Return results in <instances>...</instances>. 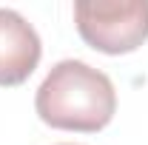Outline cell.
I'll list each match as a JSON object with an SVG mask.
<instances>
[{
	"label": "cell",
	"instance_id": "6da1fadb",
	"mask_svg": "<svg viewBox=\"0 0 148 145\" xmlns=\"http://www.w3.org/2000/svg\"><path fill=\"white\" fill-rule=\"evenodd\" d=\"M34 111L51 128L97 134L114 120L117 91L106 71L83 60H60L37 88Z\"/></svg>",
	"mask_w": 148,
	"mask_h": 145
},
{
	"label": "cell",
	"instance_id": "7a4b0ae2",
	"mask_svg": "<svg viewBox=\"0 0 148 145\" xmlns=\"http://www.w3.org/2000/svg\"><path fill=\"white\" fill-rule=\"evenodd\" d=\"M74 26L103 54H131L148 40L145 0H77Z\"/></svg>",
	"mask_w": 148,
	"mask_h": 145
},
{
	"label": "cell",
	"instance_id": "3957f363",
	"mask_svg": "<svg viewBox=\"0 0 148 145\" xmlns=\"http://www.w3.org/2000/svg\"><path fill=\"white\" fill-rule=\"evenodd\" d=\"M43 43L34 26L14 9H0V85L12 88L34 74Z\"/></svg>",
	"mask_w": 148,
	"mask_h": 145
},
{
	"label": "cell",
	"instance_id": "277c9868",
	"mask_svg": "<svg viewBox=\"0 0 148 145\" xmlns=\"http://www.w3.org/2000/svg\"><path fill=\"white\" fill-rule=\"evenodd\" d=\"M63 145H69V142H63Z\"/></svg>",
	"mask_w": 148,
	"mask_h": 145
}]
</instances>
